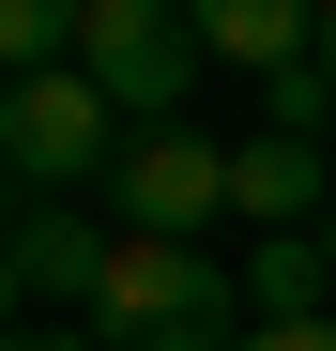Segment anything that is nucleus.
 I'll list each match as a JSON object with an SVG mask.
<instances>
[{"label": "nucleus", "instance_id": "nucleus-1", "mask_svg": "<svg viewBox=\"0 0 336 351\" xmlns=\"http://www.w3.org/2000/svg\"><path fill=\"white\" fill-rule=\"evenodd\" d=\"M92 336L107 351H245V275L199 260V245L123 229L107 245V290H92Z\"/></svg>", "mask_w": 336, "mask_h": 351}, {"label": "nucleus", "instance_id": "nucleus-2", "mask_svg": "<svg viewBox=\"0 0 336 351\" xmlns=\"http://www.w3.org/2000/svg\"><path fill=\"white\" fill-rule=\"evenodd\" d=\"M199 62H214V46H199L184 0H92V16H77V77L123 107V123H184Z\"/></svg>", "mask_w": 336, "mask_h": 351}, {"label": "nucleus", "instance_id": "nucleus-3", "mask_svg": "<svg viewBox=\"0 0 336 351\" xmlns=\"http://www.w3.org/2000/svg\"><path fill=\"white\" fill-rule=\"evenodd\" d=\"M123 107H107L77 62H46V77H0V168H16V184H107V168H123Z\"/></svg>", "mask_w": 336, "mask_h": 351}, {"label": "nucleus", "instance_id": "nucleus-4", "mask_svg": "<svg viewBox=\"0 0 336 351\" xmlns=\"http://www.w3.org/2000/svg\"><path fill=\"white\" fill-rule=\"evenodd\" d=\"M107 214L153 229V245H199V229L230 214V138H199V123H138L123 168H107Z\"/></svg>", "mask_w": 336, "mask_h": 351}, {"label": "nucleus", "instance_id": "nucleus-5", "mask_svg": "<svg viewBox=\"0 0 336 351\" xmlns=\"http://www.w3.org/2000/svg\"><path fill=\"white\" fill-rule=\"evenodd\" d=\"M184 16H199V46H214V62H245V77L321 62V0H184Z\"/></svg>", "mask_w": 336, "mask_h": 351}, {"label": "nucleus", "instance_id": "nucleus-6", "mask_svg": "<svg viewBox=\"0 0 336 351\" xmlns=\"http://www.w3.org/2000/svg\"><path fill=\"white\" fill-rule=\"evenodd\" d=\"M230 214L245 229H306L321 214V138H275V123L230 138Z\"/></svg>", "mask_w": 336, "mask_h": 351}, {"label": "nucleus", "instance_id": "nucleus-7", "mask_svg": "<svg viewBox=\"0 0 336 351\" xmlns=\"http://www.w3.org/2000/svg\"><path fill=\"white\" fill-rule=\"evenodd\" d=\"M245 306H260V321H336V260H321V229H260Z\"/></svg>", "mask_w": 336, "mask_h": 351}, {"label": "nucleus", "instance_id": "nucleus-8", "mask_svg": "<svg viewBox=\"0 0 336 351\" xmlns=\"http://www.w3.org/2000/svg\"><path fill=\"white\" fill-rule=\"evenodd\" d=\"M107 245H123V229H92V214H16V290H107Z\"/></svg>", "mask_w": 336, "mask_h": 351}, {"label": "nucleus", "instance_id": "nucleus-9", "mask_svg": "<svg viewBox=\"0 0 336 351\" xmlns=\"http://www.w3.org/2000/svg\"><path fill=\"white\" fill-rule=\"evenodd\" d=\"M77 16H92V0H0V77H46V62H77Z\"/></svg>", "mask_w": 336, "mask_h": 351}, {"label": "nucleus", "instance_id": "nucleus-10", "mask_svg": "<svg viewBox=\"0 0 336 351\" xmlns=\"http://www.w3.org/2000/svg\"><path fill=\"white\" fill-rule=\"evenodd\" d=\"M260 92H275V138H321V123H336V77H321V62H291V77H260Z\"/></svg>", "mask_w": 336, "mask_h": 351}, {"label": "nucleus", "instance_id": "nucleus-11", "mask_svg": "<svg viewBox=\"0 0 336 351\" xmlns=\"http://www.w3.org/2000/svg\"><path fill=\"white\" fill-rule=\"evenodd\" d=\"M245 351H336V321H245Z\"/></svg>", "mask_w": 336, "mask_h": 351}, {"label": "nucleus", "instance_id": "nucleus-12", "mask_svg": "<svg viewBox=\"0 0 336 351\" xmlns=\"http://www.w3.org/2000/svg\"><path fill=\"white\" fill-rule=\"evenodd\" d=\"M16 306H31V290H16V229H0V336H16Z\"/></svg>", "mask_w": 336, "mask_h": 351}, {"label": "nucleus", "instance_id": "nucleus-13", "mask_svg": "<svg viewBox=\"0 0 336 351\" xmlns=\"http://www.w3.org/2000/svg\"><path fill=\"white\" fill-rule=\"evenodd\" d=\"M0 351H107V336H31V321H16V336H0Z\"/></svg>", "mask_w": 336, "mask_h": 351}, {"label": "nucleus", "instance_id": "nucleus-14", "mask_svg": "<svg viewBox=\"0 0 336 351\" xmlns=\"http://www.w3.org/2000/svg\"><path fill=\"white\" fill-rule=\"evenodd\" d=\"M321 77H336V0H321Z\"/></svg>", "mask_w": 336, "mask_h": 351}, {"label": "nucleus", "instance_id": "nucleus-15", "mask_svg": "<svg viewBox=\"0 0 336 351\" xmlns=\"http://www.w3.org/2000/svg\"><path fill=\"white\" fill-rule=\"evenodd\" d=\"M321 260H336V214H321Z\"/></svg>", "mask_w": 336, "mask_h": 351}, {"label": "nucleus", "instance_id": "nucleus-16", "mask_svg": "<svg viewBox=\"0 0 336 351\" xmlns=\"http://www.w3.org/2000/svg\"><path fill=\"white\" fill-rule=\"evenodd\" d=\"M0 184H16V168H0ZM0 229H16V214H0Z\"/></svg>", "mask_w": 336, "mask_h": 351}]
</instances>
